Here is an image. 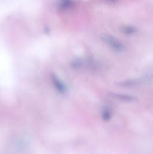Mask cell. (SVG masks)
<instances>
[{"instance_id":"7a4b0ae2","label":"cell","mask_w":153,"mask_h":154,"mask_svg":"<svg viewBox=\"0 0 153 154\" xmlns=\"http://www.w3.org/2000/svg\"><path fill=\"white\" fill-rule=\"evenodd\" d=\"M51 78H52V84H54V87H56V89L59 93H64L67 91V88H66L65 85L60 81L59 78H58L54 75H52Z\"/></svg>"},{"instance_id":"277c9868","label":"cell","mask_w":153,"mask_h":154,"mask_svg":"<svg viewBox=\"0 0 153 154\" xmlns=\"http://www.w3.org/2000/svg\"><path fill=\"white\" fill-rule=\"evenodd\" d=\"M111 117V111L108 107L104 108L102 111V117L104 120H108Z\"/></svg>"},{"instance_id":"3957f363","label":"cell","mask_w":153,"mask_h":154,"mask_svg":"<svg viewBox=\"0 0 153 154\" xmlns=\"http://www.w3.org/2000/svg\"><path fill=\"white\" fill-rule=\"evenodd\" d=\"M59 8L62 10H64V9H68L73 4V1L72 0H59Z\"/></svg>"},{"instance_id":"5b68a950","label":"cell","mask_w":153,"mask_h":154,"mask_svg":"<svg viewBox=\"0 0 153 154\" xmlns=\"http://www.w3.org/2000/svg\"><path fill=\"white\" fill-rule=\"evenodd\" d=\"M111 96L114 98H118V99H121V100H124V101H131L132 99H134L133 97L131 96H124V95H117V94H114V93H112Z\"/></svg>"},{"instance_id":"6da1fadb","label":"cell","mask_w":153,"mask_h":154,"mask_svg":"<svg viewBox=\"0 0 153 154\" xmlns=\"http://www.w3.org/2000/svg\"><path fill=\"white\" fill-rule=\"evenodd\" d=\"M102 40L111 47L112 49L116 51H122L124 50V45L121 43L118 40L115 38L114 37L110 35H103L101 37Z\"/></svg>"},{"instance_id":"52a82bcc","label":"cell","mask_w":153,"mask_h":154,"mask_svg":"<svg viewBox=\"0 0 153 154\" xmlns=\"http://www.w3.org/2000/svg\"><path fill=\"white\" fill-rule=\"evenodd\" d=\"M110 1H114V0H110Z\"/></svg>"},{"instance_id":"8992f818","label":"cell","mask_w":153,"mask_h":154,"mask_svg":"<svg viewBox=\"0 0 153 154\" xmlns=\"http://www.w3.org/2000/svg\"><path fill=\"white\" fill-rule=\"evenodd\" d=\"M124 32L128 34H132V33H134L136 32V29L133 27H125L124 28Z\"/></svg>"}]
</instances>
